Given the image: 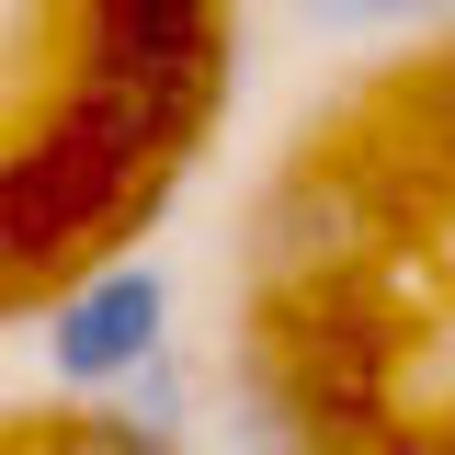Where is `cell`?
Masks as SVG:
<instances>
[{
  "label": "cell",
  "instance_id": "3957f363",
  "mask_svg": "<svg viewBox=\"0 0 455 455\" xmlns=\"http://www.w3.org/2000/svg\"><path fill=\"white\" fill-rule=\"evenodd\" d=\"M23 455H182V433H148V421H125V410H68V421H46Z\"/></svg>",
  "mask_w": 455,
  "mask_h": 455
},
{
  "label": "cell",
  "instance_id": "7a4b0ae2",
  "mask_svg": "<svg viewBox=\"0 0 455 455\" xmlns=\"http://www.w3.org/2000/svg\"><path fill=\"white\" fill-rule=\"evenodd\" d=\"M160 341H171V274L160 262H103L92 284H68L46 307V376H57V398H103Z\"/></svg>",
  "mask_w": 455,
  "mask_h": 455
},
{
  "label": "cell",
  "instance_id": "5b68a950",
  "mask_svg": "<svg viewBox=\"0 0 455 455\" xmlns=\"http://www.w3.org/2000/svg\"><path fill=\"white\" fill-rule=\"evenodd\" d=\"M421 114H433V137H455V46L433 57V80H421Z\"/></svg>",
  "mask_w": 455,
  "mask_h": 455
},
{
  "label": "cell",
  "instance_id": "6da1fadb",
  "mask_svg": "<svg viewBox=\"0 0 455 455\" xmlns=\"http://www.w3.org/2000/svg\"><path fill=\"white\" fill-rule=\"evenodd\" d=\"M376 239H387V205H376V182L364 160H307L284 171L274 194H262V217H251V284H262V307H319V296H353V274L376 262Z\"/></svg>",
  "mask_w": 455,
  "mask_h": 455
},
{
  "label": "cell",
  "instance_id": "277c9868",
  "mask_svg": "<svg viewBox=\"0 0 455 455\" xmlns=\"http://www.w3.org/2000/svg\"><path fill=\"white\" fill-rule=\"evenodd\" d=\"M410 12H444V0H307V23H331V35H376V23H410Z\"/></svg>",
  "mask_w": 455,
  "mask_h": 455
}]
</instances>
